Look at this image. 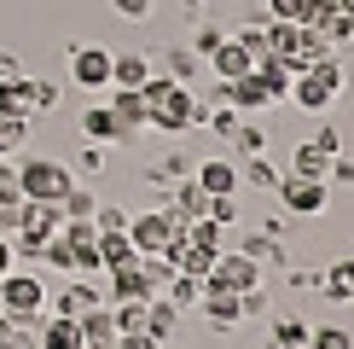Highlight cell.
<instances>
[{"instance_id": "6da1fadb", "label": "cell", "mask_w": 354, "mask_h": 349, "mask_svg": "<svg viewBox=\"0 0 354 349\" xmlns=\"http://www.w3.org/2000/svg\"><path fill=\"white\" fill-rule=\"evenodd\" d=\"M70 174L58 157H29V163H18V186H24V198H35V204H58L70 193Z\"/></svg>"}, {"instance_id": "3957f363", "label": "cell", "mask_w": 354, "mask_h": 349, "mask_svg": "<svg viewBox=\"0 0 354 349\" xmlns=\"http://www.w3.org/2000/svg\"><path fill=\"white\" fill-rule=\"evenodd\" d=\"M0 309H6L12 320H35L41 309H47V285L35 280V268L0 274Z\"/></svg>"}, {"instance_id": "4dcf8cb0", "label": "cell", "mask_w": 354, "mask_h": 349, "mask_svg": "<svg viewBox=\"0 0 354 349\" xmlns=\"http://www.w3.org/2000/svg\"><path fill=\"white\" fill-rule=\"evenodd\" d=\"M29 152V116H0V157Z\"/></svg>"}, {"instance_id": "816d5d0a", "label": "cell", "mask_w": 354, "mask_h": 349, "mask_svg": "<svg viewBox=\"0 0 354 349\" xmlns=\"http://www.w3.org/2000/svg\"><path fill=\"white\" fill-rule=\"evenodd\" d=\"M12 76H24V58L12 47H0V82H12Z\"/></svg>"}, {"instance_id": "9a60e30c", "label": "cell", "mask_w": 354, "mask_h": 349, "mask_svg": "<svg viewBox=\"0 0 354 349\" xmlns=\"http://www.w3.org/2000/svg\"><path fill=\"white\" fill-rule=\"evenodd\" d=\"M151 291H145V268L140 262H128V268H111V291L105 303H145Z\"/></svg>"}, {"instance_id": "7dc6e473", "label": "cell", "mask_w": 354, "mask_h": 349, "mask_svg": "<svg viewBox=\"0 0 354 349\" xmlns=\"http://www.w3.org/2000/svg\"><path fill=\"white\" fill-rule=\"evenodd\" d=\"M326 186H354V157H343V152L331 157V169H326Z\"/></svg>"}, {"instance_id": "d6a6232c", "label": "cell", "mask_w": 354, "mask_h": 349, "mask_svg": "<svg viewBox=\"0 0 354 349\" xmlns=\"http://www.w3.org/2000/svg\"><path fill=\"white\" fill-rule=\"evenodd\" d=\"M308 349H354L348 326H308Z\"/></svg>"}, {"instance_id": "484cf974", "label": "cell", "mask_w": 354, "mask_h": 349, "mask_svg": "<svg viewBox=\"0 0 354 349\" xmlns=\"http://www.w3.org/2000/svg\"><path fill=\"white\" fill-rule=\"evenodd\" d=\"M326 169H331V157L319 152L314 140H302L297 152H290V174H308V181H326Z\"/></svg>"}, {"instance_id": "1f68e13d", "label": "cell", "mask_w": 354, "mask_h": 349, "mask_svg": "<svg viewBox=\"0 0 354 349\" xmlns=\"http://www.w3.org/2000/svg\"><path fill=\"white\" fill-rule=\"evenodd\" d=\"M268 349H308V320H297V314H285L273 326V343Z\"/></svg>"}, {"instance_id": "d590c367", "label": "cell", "mask_w": 354, "mask_h": 349, "mask_svg": "<svg viewBox=\"0 0 354 349\" xmlns=\"http://www.w3.org/2000/svg\"><path fill=\"white\" fill-rule=\"evenodd\" d=\"M239 181L261 186V193H273V186H279V169L268 163V157H250V169H239Z\"/></svg>"}, {"instance_id": "681fc988", "label": "cell", "mask_w": 354, "mask_h": 349, "mask_svg": "<svg viewBox=\"0 0 354 349\" xmlns=\"http://www.w3.org/2000/svg\"><path fill=\"white\" fill-rule=\"evenodd\" d=\"M314 145H319L326 157H337V152H343V134H337V123H319V128H314Z\"/></svg>"}, {"instance_id": "8fae6325", "label": "cell", "mask_w": 354, "mask_h": 349, "mask_svg": "<svg viewBox=\"0 0 354 349\" xmlns=\"http://www.w3.org/2000/svg\"><path fill=\"white\" fill-rule=\"evenodd\" d=\"M227 105L239 111V116H261V111L273 105V99H268V87L256 82V70H250V76H239V82H227Z\"/></svg>"}, {"instance_id": "7c38bea8", "label": "cell", "mask_w": 354, "mask_h": 349, "mask_svg": "<svg viewBox=\"0 0 354 349\" xmlns=\"http://www.w3.org/2000/svg\"><path fill=\"white\" fill-rule=\"evenodd\" d=\"M76 123H82V134L93 140V145H111V140H128V128L116 123V111H111V105H87V111L76 116Z\"/></svg>"}, {"instance_id": "7402d4cb", "label": "cell", "mask_w": 354, "mask_h": 349, "mask_svg": "<svg viewBox=\"0 0 354 349\" xmlns=\"http://www.w3.org/2000/svg\"><path fill=\"white\" fill-rule=\"evenodd\" d=\"M35 343H41V349H82V326H76L70 314H53L47 326L35 332Z\"/></svg>"}, {"instance_id": "74e56055", "label": "cell", "mask_w": 354, "mask_h": 349, "mask_svg": "<svg viewBox=\"0 0 354 349\" xmlns=\"http://www.w3.org/2000/svg\"><path fill=\"white\" fill-rule=\"evenodd\" d=\"M116 332H145V303H111Z\"/></svg>"}, {"instance_id": "8d00e7d4", "label": "cell", "mask_w": 354, "mask_h": 349, "mask_svg": "<svg viewBox=\"0 0 354 349\" xmlns=\"http://www.w3.org/2000/svg\"><path fill=\"white\" fill-rule=\"evenodd\" d=\"M12 204H24V186H18V163H6V157H0V210H12Z\"/></svg>"}, {"instance_id": "ab89813d", "label": "cell", "mask_w": 354, "mask_h": 349, "mask_svg": "<svg viewBox=\"0 0 354 349\" xmlns=\"http://www.w3.org/2000/svg\"><path fill=\"white\" fill-rule=\"evenodd\" d=\"M232 41H239V47H244L250 58H268V29H261V24H244Z\"/></svg>"}, {"instance_id": "603a6c76", "label": "cell", "mask_w": 354, "mask_h": 349, "mask_svg": "<svg viewBox=\"0 0 354 349\" xmlns=\"http://www.w3.org/2000/svg\"><path fill=\"white\" fill-rule=\"evenodd\" d=\"M128 262H140V251H134V239L128 233H99V268H128Z\"/></svg>"}, {"instance_id": "8992f818", "label": "cell", "mask_w": 354, "mask_h": 349, "mask_svg": "<svg viewBox=\"0 0 354 349\" xmlns=\"http://www.w3.org/2000/svg\"><path fill=\"white\" fill-rule=\"evenodd\" d=\"M70 82L87 87V93L111 87V47H76L70 53Z\"/></svg>"}, {"instance_id": "e0dca14e", "label": "cell", "mask_w": 354, "mask_h": 349, "mask_svg": "<svg viewBox=\"0 0 354 349\" xmlns=\"http://www.w3.org/2000/svg\"><path fill=\"white\" fill-rule=\"evenodd\" d=\"M151 58L145 53H111V87H145V76H151Z\"/></svg>"}, {"instance_id": "30bf717a", "label": "cell", "mask_w": 354, "mask_h": 349, "mask_svg": "<svg viewBox=\"0 0 354 349\" xmlns=\"http://www.w3.org/2000/svg\"><path fill=\"white\" fill-rule=\"evenodd\" d=\"M203 64L215 70V82H239V76H250V70H256V58H250V53L239 47V41L227 35V41H221V47H215L209 58H203Z\"/></svg>"}, {"instance_id": "2e32d148", "label": "cell", "mask_w": 354, "mask_h": 349, "mask_svg": "<svg viewBox=\"0 0 354 349\" xmlns=\"http://www.w3.org/2000/svg\"><path fill=\"white\" fill-rule=\"evenodd\" d=\"M203 210H209V193H203V186L198 181H192V174H186V181H174V204H169V215H174V222H198V215Z\"/></svg>"}, {"instance_id": "ba28073f", "label": "cell", "mask_w": 354, "mask_h": 349, "mask_svg": "<svg viewBox=\"0 0 354 349\" xmlns=\"http://www.w3.org/2000/svg\"><path fill=\"white\" fill-rule=\"evenodd\" d=\"M76 326H82V349H116V314H111V303L76 314Z\"/></svg>"}, {"instance_id": "f546056e", "label": "cell", "mask_w": 354, "mask_h": 349, "mask_svg": "<svg viewBox=\"0 0 354 349\" xmlns=\"http://www.w3.org/2000/svg\"><path fill=\"white\" fill-rule=\"evenodd\" d=\"M308 76H314L319 87H326V93H343V87H348V70H343V58H337V53L314 58V64H308Z\"/></svg>"}, {"instance_id": "f1b7e54d", "label": "cell", "mask_w": 354, "mask_h": 349, "mask_svg": "<svg viewBox=\"0 0 354 349\" xmlns=\"http://www.w3.org/2000/svg\"><path fill=\"white\" fill-rule=\"evenodd\" d=\"M268 29V53H279V58H297V41H302V24H285V18H268L261 24Z\"/></svg>"}, {"instance_id": "7a4b0ae2", "label": "cell", "mask_w": 354, "mask_h": 349, "mask_svg": "<svg viewBox=\"0 0 354 349\" xmlns=\"http://www.w3.org/2000/svg\"><path fill=\"white\" fill-rule=\"evenodd\" d=\"M256 285H268V280H261V262L250 251H221L215 268L203 274V291H232L239 297V291H256Z\"/></svg>"}, {"instance_id": "db71d44e", "label": "cell", "mask_w": 354, "mask_h": 349, "mask_svg": "<svg viewBox=\"0 0 354 349\" xmlns=\"http://www.w3.org/2000/svg\"><path fill=\"white\" fill-rule=\"evenodd\" d=\"M12 326H18V320H12L6 309H0V349H6V343H12Z\"/></svg>"}, {"instance_id": "9f6ffc18", "label": "cell", "mask_w": 354, "mask_h": 349, "mask_svg": "<svg viewBox=\"0 0 354 349\" xmlns=\"http://www.w3.org/2000/svg\"><path fill=\"white\" fill-rule=\"evenodd\" d=\"M180 6H186V12H192V18H198V12H203V0H180Z\"/></svg>"}, {"instance_id": "277c9868", "label": "cell", "mask_w": 354, "mask_h": 349, "mask_svg": "<svg viewBox=\"0 0 354 349\" xmlns=\"http://www.w3.org/2000/svg\"><path fill=\"white\" fill-rule=\"evenodd\" d=\"M180 222H174L169 210H145V215H128V239H134V251L140 256H163L169 251V239H180Z\"/></svg>"}, {"instance_id": "83f0119b", "label": "cell", "mask_w": 354, "mask_h": 349, "mask_svg": "<svg viewBox=\"0 0 354 349\" xmlns=\"http://www.w3.org/2000/svg\"><path fill=\"white\" fill-rule=\"evenodd\" d=\"M29 111H35V99H29V76L0 82V116H29Z\"/></svg>"}, {"instance_id": "d6986e66", "label": "cell", "mask_w": 354, "mask_h": 349, "mask_svg": "<svg viewBox=\"0 0 354 349\" xmlns=\"http://www.w3.org/2000/svg\"><path fill=\"white\" fill-rule=\"evenodd\" d=\"M174 326H180V309H174L169 297H145V332H151L157 343H169Z\"/></svg>"}, {"instance_id": "e575fe53", "label": "cell", "mask_w": 354, "mask_h": 349, "mask_svg": "<svg viewBox=\"0 0 354 349\" xmlns=\"http://www.w3.org/2000/svg\"><path fill=\"white\" fill-rule=\"evenodd\" d=\"M140 268H145V291H151V297H163L169 291V256H140Z\"/></svg>"}, {"instance_id": "bcb514c9", "label": "cell", "mask_w": 354, "mask_h": 349, "mask_svg": "<svg viewBox=\"0 0 354 349\" xmlns=\"http://www.w3.org/2000/svg\"><path fill=\"white\" fill-rule=\"evenodd\" d=\"M239 314H244V320L268 314V285H256V291H239Z\"/></svg>"}, {"instance_id": "ffe728a7", "label": "cell", "mask_w": 354, "mask_h": 349, "mask_svg": "<svg viewBox=\"0 0 354 349\" xmlns=\"http://www.w3.org/2000/svg\"><path fill=\"white\" fill-rule=\"evenodd\" d=\"M111 111H116V123L134 134V128H145V93L140 87H111Z\"/></svg>"}, {"instance_id": "44dd1931", "label": "cell", "mask_w": 354, "mask_h": 349, "mask_svg": "<svg viewBox=\"0 0 354 349\" xmlns=\"http://www.w3.org/2000/svg\"><path fill=\"white\" fill-rule=\"evenodd\" d=\"M285 99H290L297 111H326L337 93H326V87H319L314 76H308V70H297V76H290V93H285Z\"/></svg>"}, {"instance_id": "ee69618b", "label": "cell", "mask_w": 354, "mask_h": 349, "mask_svg": "<svg viewBox=\"0 0 354 349\" xmlns=\"http://www.w3.org/2000/svg\"><path fill=\"white\" fill-rule=\"evenodd\" d=\"M111 12L122 24H145V18H151V0H111Z\"/></svg>"}, {"instance_id": "f35d334b", "label": "cell", "mask_w": 354, "mask_h": 349, "mask_svg": "<svg viewBox=\"0 0 354 349\" xmlns=\"http://www.w3.org/2000/svg\"><path fill=\"white\" fill-rule=\"evenodd\" d=\"M93 227H99V233H128V210H122V204H99V210H93Z\"/></svg>"}, {"instance_id": "ac0fdd59", "label": "cell", "mask_w": 354, "mask_h": 349, "mask_svg": "<svg viewBox=\"0 0 354 349\" xmlns=\"http://www.w3.org/2000/svg\"><path fill=\"white\" fill-rule=\"evenodd\" d=\"M268 145H273V134H268L261 116H244V123L232 128V152L239 157H268Z\"/></svg>"}, {"instance_id": "60d3db41", "label": "cell", "mask_w": 354, "mask_h": 349, "mask_svg": "<svg viewBox=\"0 0 354 349\" xmlns=\"http://www.w3.org/2000/svg\"><path fill=\"white\" fill-rule=\"evenodd\" d=\"M221 41H227V35H221V24H198V29H192V53H198V58H209Z\"/></svg>"}, {"instance_id": "4316f807", "label": "cell", "mask_w": 354, "mask_h": 349, "mask_svg": "<svg viewBox=\"0 0 354 349\" xmlns=\"http://www.w3.org/2000/svg\"><path fill=\"white\" fill-rule=\"evenodd\" d=\"M186 239L198 244V251H209V256H221V251H227V227H221V222H209V215L186 222Z\"/></svg>"}, {"instance_id": "c3c4849f", "label": "cell", "mask_w": 354, "mask_h": 349, "mask_svg": "<svg viewBox=\"0 0 354 349\" xmlns=\"http://www.w3.org/2000/svg\"><path fill=\"white\" fill-rule=\"evenodd\" d=\"M29 99H35V111H53L58 105V82H35L29 76Z\"/></svg>"}, {"instance_id": "5bb4252c", "label": "cell", "mask_w": 354, "mask_h": 349, "mask_svg": "<svg viewBox=\"0 0 354 349\" xmlns=\"http://www.w3.org/2000/svg\"><path fill=\"white\" fill-rule=\"evenodd\" d=\"M290 76H297V70H290V58H279V53L256 58V82L268 87V99H273V105H285V93H290Z\"/></svg>"}, {"instance_id": "cb8c5ba5", "label": "cell", "mask_w": 354, "mask_h": 349, "mask_svg": "<svg viewBox=\"0 0 354 349\" xmlns=\"http://www.w3.org/2000/svg\"><path fill=\"white\" fill-rule=\"evenodd\" d=\"M58 210H64V222H93L99 193H93V186H82V181H70V193L58 198Z\"/></svg>"}, {"instance_id": "f907efd6", "label": "cell", "mask_w": 354, "mask_h": 349, "mask_svg": "<svg viewBox=\"0 0 354 349\" xmlns=\"http://www.w3.org/2000/svg\"><path fill=\"white\" fill-rule=\"evenodd\" d=\"M116 349H163L151 332H116Z\"/></svg>"}, {"instance_id": "d4e9b609", "label": "cell", "mask_w": 354, "mask_h": 349, "mask_svg": "<svg viewBox=\"0 0 354 349\" xmlns=\"http://www.w3.org/2000/svg\"><path fill=\"white\" fill-rule=\"evenodd\" d=\"M163 297H169L174 309L186 314V309H198V303H203V280H198V274H180V268H174V274H169V291H163Z\"/></svg>"}, {"instance_id": "5b68a950", "label": "cell", "mask_w": 354, "mask_h": 349, "mask_svg": "<svg viewBox=\"0 0 354 349\" xmlns=\"http://www.w3.org/2000/svg\"><path fill=\"white\" fill-rule=\"evenodd\" d=\"M279 204H285L290 215H326V204H331V186L326 181H308V174H279Z\"/></svg>"}, {"instance_id": "b9f144b4", "label": "cell", "mask_w": 354, "mask_h": 349, "mask_svg": "<svg viewBox=\"0 0 354 349\" xmlns=\"http://www.w3.org/2000/svg\"><path fill=\"white\" fill-rule=\"evenodd\" d=\"M76 163H82V174H105V163H111V152H105V145H93V140H87L82 152H76Z\"/></svg>"}, {"instance_id": "9c48e42d", "label": "cell", "mask_w": 354, "mask_h": 349, "mask_svg": "<svg viewBox=\"0 0 354 349\" xmlns=\"http://www.w3.org/2000/svg\"><path fill=\"white\" fill-rule=\"evenodd\" d=\"M99 303H105V291L87 285V274H70V285L53 297V314H70V320H76V314H87V309H99Z\"/></svg>"}, {"instance_id": "7bdbcfd3", "label": "cell", "mask_w": 354, "mask_h": 349, "mask_svg": "<svg viewBox=\"0 0 354 349\" xmlns=\"http://www.w3.org/2000/svg\"><path fill=\"white\" fill-rule=\"evenodd\" d=\"M203 215H209V222H221V227H232V222H239V193L209 198V210H203Z\"/></svg>"}, {"instance_id": "f5cc1de1", "label": "cell", "mask_w": 354, "mask_h": 349, "mask_svg": "<svg viewBox=\"0 0 354 349\" xmlns=\"http://www.w3.org/2000/svg\"><path fill=\"white\" fill-rule=\"evenodd\" d=\"M12 268H18V256H12V239L0 233V274H12Z\"/></svg>"}, {"instance_id": "f6af8a7d", "label": "cell", "mask_w": 354, "mask_h": 349, "mask_svg": "<svg viewBox=\"0 0 354 349\" xmlns=\"http://www.w3.org/2000/svg\"><path fill=\"white\" fill-rule=\"evenodd\" d=\"M268 6V18H285V24H302V12H308V0H261Z\"/></svg>"}, {"instance_id": "4fadbf2b", "label": "cell", "mask_w": 354, "mask_h": 349, "mask_svg": "<svg viewBox=\"0 0 354 349\" xmlns=\"http://www.w3.org/2000/svg\"><path fill=\"white\" fill-rule=\"evenodd\" d=\"M203 320H209L215 332H239L244 326V314H239V297H232V291H203Z\"/></svg>"}, {"instance_id": "836d02e7", "label": "cell", "mask_w": 354, "mask_h": 349, "mask_svg": "<svg viewBox=\"0 0 354 349\" xmlns=\"http://www.w3.org/2000/svg\"><path fill=\"white\" fill-rule=\"evenodd\" d=\"M163 64H169V76H174V82H192V76L203 70V58L192 53V47H169V58H163Z\"/></svg>"}, {"instance_id": "52a82bcc", "label": "cell", "mask_w": 354, "mask_h": 349, "mask_svg": "<svg viewBox=\"0 0 354 349\" xmlns=\"http://www.w3.org/2000/svg\"><path fill=\"white\" fill-rule=\"evenodd\" d=\"M192 181L209 198H227V193H239V163H232V157H203V163L192 169Z\"/></svg>"}, {"instance_id": "11a10c76", "label": "cell", "mask_w": 354, "mask_h": 349, "mask_svg": "<svg viewBox=\"0 0 354 349\" xmlns=\"http://www.w3.org/2000/svg\"><path fill=\"white\" fill-rule=\"evenodd\" d=\"M337 12H343V18L354 24V0H337Z\"/></svg>"}]
</instances>
